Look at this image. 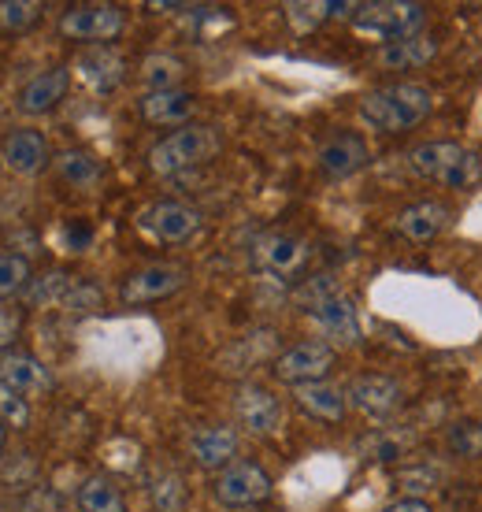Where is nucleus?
I'll use <instances>...</instances> for the list:
<instances>
[{
    "label": "nucleus",
    "mask_w": 482,
    "mask_h": 512,
    "mask_svg": "<svg viewBox=\"0 0 482 512\" xmlns=\"http://www.w3.org/2000/svg\"><path fill=\"white\" fill-rule=\"evenodd\" d=\"M186 449H190V457L197 468L219 475L223 468L234 464V457H238V431L227 427V423H204V427L190 431Z\"/></svg>",
    "instance_id": "nucleus-13"
},
{
    "label": "nucleus",
    "mask_w": 482,
    "mask_h": 512,
    "mask_svg": "<svg viewBox=\"0 0 482 512\" xmlns=\"http://www.w3.org/2000/svg\"><path fill=\"white\" fill-rule=\"evenodd\" d=\"M312 256V245L297 234H264L260 242L253 245V264L267 275H297V271L308 264Z\"/></svg>",
    "instance_id": "nucleus-14"
},
{
    "label": "nucleus",
    "mask_w": 482,
    "mask_h": 512,
    "mask_svg": "<svg viewBox=\"0 0 482 512\" xmlns=\"http://www.w3.org/2000/svg\"><path fill=\"white\" fill-rule=\"evenodd\" d=\"M308 316L316 320V327L330 338V346H356L360 342V316H356L353 297H345L342 290H334L327 282H312L305 286Z\"/></svg>",
    "instance_id": "nucleus-5"
},
{
    "label": "nucleus",
    "mask_w": 482,
    "mask_h": 512,
    "mask_svg": "<svg viewBox=\"0 0 482 512\" xmlns=\"http://www.w3.org/2000/svg\"><path fill=\"white\" fill-rule=\"evenodd\" d=\"M345 394H349V405L360 409L364 416L371 420H386V416H394L401 409V401H405V386L390 379V375H356L353 383L345 386Z\"/></svg>",
    "instance_id": "nucleus-10"
},
{
    "label": "nucleus",
    "mask_w": 482,
    "mask_h": 512,
    "mask_svg": "<svg viewBox=\"0 0 482 512\" xmlns=\"http://www.w3.org/2000/svg\"><path fill=\"white\" fill-rule=\"evenodd\" d=\"M141 231L156 238L164 245H178V242H190L193 234L201 231V212L182 201H156L138 216Z\"/></svg>",
    "instance_id": "nucleus-9"
},
{
    "label": "nucleus",
    "mask_w": 482,
    "mask_h": 512,
    "mask_svg": "<svg viewBox=\"0 0 482 512\" xmlns=\"http://www.w3.org/2000/svg\"><path fill=\"white\" fill-rule=\"evenodd\" d=\"M4 446H8V431H4V423H0V457H4Z\"/></svg>",
    "instance_id": "nucleus-36"
},
{
    "label": "nucleus",
    "mask_w": 482,
    "mask_h": 512,
    "mask_svg": "<svg viewBox=\"0 0 482 512\" xmlns=\"http://www.w3.org/2000/svg\"><path fill=\"white\" fill-rule=\"evenodd\" d=\"M434 112V90L423 82H394L360 101V119L379 134H405Z\"/></svg>",
    "instance_id": "nucleus-1"
},
{
    "label": "nucleus",
    "mask_w": 482,
    "mask_h": 512,
    "mask_svg": "<svg viewBox=\"0 0 482 512\" xmlns=\"http://www.w3.org/2000/svg\"><path fill=\"white\" fill-rule=\"evenodd\" d=\"M75 498L82 512H130L123 490L115 487L108 475H89V479H82Z\"/></svg>",
    "instance_id": "nucleus-24"
},
{
    "label": "nucleus",
    "mask_w": 482,
    "mask_h": 512,
    "mask_svg": "<svg viewBox=\"0 0 482 512\" xmlns=\"http://www.w3.org/2000/svg\"><path fill=\"white\" fill-rule=\"evenodd\" d=\"M0 423H12V427H26L30 423V405L23 394H15L0 383Z\"/></svg>",
    "instance_id": "nucleus-32"
},
{
    "label": "nucleus",
    "mask_w": 482,
    "mask_h": 512,
    "mask_svg": "<svg viewBox=\"0 0 482 512\" xmlns=\"http://www.w3.org/2000/svg\"><path fill=\"white\" fill-rule=\"evenodd\" d=\"M368 160V141L360 138V134H330L316 153V164L327 179H349L356 171H364Z\"/></svg>",
    "instance_id": "nucleus-15"
},
{
    "label": "nucleus",
    "mask_w": 482,
    "mask_h": 512,
    "mask_svg": "<svg viewBox=\"0 0 482 512\" xmlns=\"http://www.w3.org/2000/svg\"><path fill=\"white\" fill-rule=\"evenodd\" d=\"M445 446L457 457H468V461H479L482 457V420H460L449 427L445 435Z\"/></svg>",
    "instance_id": "nucleus-27"
},
{
    "label": "nucleus",
    "mask_w": 482,
    "mask_h": 512,
    "mask_svg": "<svg viewBox=\"0 0 482 512\" xmlns=\"http://www.w3.org/2000/svg\"><path fill=\"white\" fill-rule=\"evenodd\" d=\"M123 8L119 4H75L60 15V34L71 41L108 45L123 34Z\"/></svg>",
    "instance_id": "nucleus-8"
},
{
    "label": "nucleus",
    "mask_w": 482,
    "mask_h": 512,
    "mask_svg": "<svg viewBox=\"0 0 482 512\" xmlns=\"http://www.w3.org/2000/svg\"><path fill=\"white\" fill-rule=\"evenodd\" d=\"M212 498L227 509H256L271 498V475L253 461H234L212 479Z\"/></svg>",
    "instance_id": "nucleus-6"
},
{
    "label": "nucleus",
    "mask_w": 482,
    "mask_h": 512,
    "mask_svg": "<svg viewBox=\"0 0 482 512\" xmlns=\"http://www.w3.org/2000/svg\"><path fill=\"white\" fill-rule=\"evenodd\" d=\"M178 75H182V64L171 60V56H153V60L145 64V82H149V90H175Z\"/></svg>",
    "instance_id": "nucleus-31"
},
{
    "label": "nucleus",
    "mask_w": 482,
    "mask_h": 512,
    "mask_svg": "<svg viewBox=\"0 0 482 512\" xmlns=\"http://www.w3.org/2000/svg\"><path fill=\"white\" fill-rule=\"evenodd\" d=\"M141 119L153 123V127H186L190 116L197 112V97L190 90H149L138 101Z\"/></svg>",
    "instance_id": "nucleus-17"
},
{
    "label": "nucleus",
    "mask_w": 482,
    "mask_h": 512,
    "mask_svg": "<svg viewBox=\"0 0 482 512\" xmlns=\"http://www.w3.org/2000/svg\"><path fill=\"white\" fill-rule=\"evenodd\" d=\"M56 171L75 190H93L104 179V164L93 153H86V149H67V153H60L56 156Z\"/></svg>",
    "instance_id": "nucleus-25"
},
{
    "label": "nucleus",
    "mask_w": 482,
    "mask_h": 512,
    "mask_svg": "<svg viewBox=\"0 0 482 512\" xmlns=\"http://www.w3.org/2000/svg\"><path fill=\"white\" fill-rule=\"evenodd\" d=\"M449 223H453V208L445 201H416V205H408L397 216V231L412 238V242H431Z\"/></svg>",
    "instance_id": "nucleus-21"
},
{
    "label": "nucleus",
    "mask_w": 482,
    "mask_h": 512,
    "mask_svg": "<svg viewBox=\"0 0 482 512\" xmlns=\"http://www.w3.org/2000/svg\"><path fill=\"white\" fill-rule=\"evenodd\" d=\"M41 19L38 0H0V30H26Z\"/></svg>",
    "instance_id": "nucleus-29"
},
{
    "label": "nucleus",
    "mask_w": 482,
    "mask_h": 512,
    "mask_svg": "<svg viewBox=\"0 0 482 512\" xmlns=\"http://www.w3.org/2000/svg\"><path fill=\"white\" fill-rule=\"evenodd\" d=\"M293 401H297V409L312 416L319 423H342L345 412H349V394H345L342 386L334 383H308V386H293Z\"/></svg>",
    "instance_id": "nucleus-19"
},
{
    "label": "nucleus",
    "mask_w": 482,
    "mask_h": 512,
    "mask_svg": "<svg viewBox=\"0 0 482 512\" xmlns=\"http://www.w3.org/2000/svg\"><path fill=\"white\" fill-rule=\"evenodd\" d=\"M19 327H23V312H19V308L0 305V353L19 338Z\"/></svg>",
    "instance_id": "nucleus-33"
},
{
    "label": "nucleus",
    "mask_w": 482,
    "mask_h": 512,
    "mask_svg": "<svg viewBox=\"0 0 482 512\" xmlns=\"http://www.w3.org/2000/svg\"><path fill=\"white\" fill-rule=\"evenodd\" d=\"M330 368H334V346L323 342V338H305V342L290 346L286 353H279L275 364H271L275 379L286 386L323 383Z\"/></svg>",
    "instance_id": "nucleus-7"
},
{
    "label": "nucleus",
    "mask_w": 482,
    "mask_h": 512,
    "mask_svg": "<svg viewBox=\"0 0 482 512\" xmlns=\"http://www.w3.org/2000/svg\"><path fill=\"white\" fill-rule=\"evenodd\" d=\"M438 56V41L431 38V34H412V38H401L394 41V45H382L379 52H375V60H379V67H386V71H416V67H427Z\"/></svg>",
    "instance_id": "nucleus-22"
},
{
    "label": "nucleus",
    "mask_w": 482,
    "mask_h": 512,
    "mask_svg": "<svg viewBox=\"0 0 482 512\" xmlns=\"http://www.w3.org/2000/svg\"><path fill=\"white\" fill-rule=\"evenodd\" d=\"M75 67L93 90H112V86L123 82V60H119V52L108 49V45H93L89 52H82Z\"/></svg>",
    "instance_id": "nucleus-23"
},
{
    "label": "nucleus",
    "mask_w": 482,
    "mask_h": 512,
    "mask_svg": "<svg viewBox=\"0 0 482 512\" xmlns=\"http://www.w3.org/2000/svg\"><path fill=\"white\" fill-rule=\"evenodd\" d=\"M223 149V134L208 123H186V127L171 130L149 149V167H153L160 179H171V175H182L190 167L208 164L212 156H219Z\"/></svg>",
    "instance_id": "nucleus-2"
},
{
    "label": "nucleus",
    "mask_w": 482,
    "mask_h": 512,
    "mask_svg": "<svg viewBox=\"0 0 482 512\" xmlns=\"http://www.w3.org/2000/svg\"><path fill=\"white\" fill-rule=\"evenodd\" d=\"M360 4H334V0H319V4H286V19L293 23V30H316L319 23H327L334 15H349L353 19Z\"/></svg>",
    "instance_id": "nucleus-26"
},
{
    "label": "nucleus",
    "mask_w": 482,
    "mask_h": 512,
    "mask_svg": "<svg viewBox=\"0 0 482 512\" xmlns=\"http://www.w3.org/2000/svg\"><path fill=\"white\" fill-rule=\"evenodd\" d=\"M241 512H264V509H241Z\"/></svg>",
    "instance_id": "nucleus-37"
},
{
    "label": "nucleus",
    "mask_w": 482,
    "mask_h": 512,
    "mask_svg": "<svg viewBox=\"0 0 482 512\" xmlns=\"http://www.w3.org/2000/svg\"><path fill=\"white\" fill-rule=\"evenodd\" d=\"M30 282V260L23 253H0V297L26 290Z\"/></svg>",
    "instance_id": "nucleus-28"
},
{
    "label": "nucleus",
    "mask_w": 482,
    "mask_h": 512,
    "mask_svg": "<svg viewBox=\"0 0 482 512\" xmlns=\"http://www.w3.org/2000/svg\"><path fill=\"white\" fill-rule=\"evenodd\" d=\"M234 412H238V423L249 431V435H275L282 427V397H275L267 386L260 383H245L238 386L234 394Z\"/></svg>",
    "instance_id": "nucleus-11"
},
{
    "label": "nucleus",
    "mask_w": 482,
    "mask_h": 512,
    "mask_svg": "<svg viewBox=\"0 0 482 512\" xmlns=\"http://www.w3.org/2000/svg\"><path fill=\"white\" fill-rule=\"evenodd\" d=\"M153 501L160 512H182L186 505V487H182V479L175 472H164L153 479Z\"/></svg>",
    "instance_id": "nucleus-30"
},
{
    "label": "nucleus",
    "mask_w": 482,
    "mask_h": 512,
    "mask_svg": "<svg viewBox=\"0 0 482 512\" xmlns=\"http://www.w3.org/2000/svg\"><path fill=\"white\" fill-rule=\"evenodd\" d=\"M408 167L419 179L449 186V190H468L482 175V160L475 149H464L457 141H423L408 153Z\"/></svg>",
    "instance_id": "nucleus-3"
},
{
    "label": "nucleus",
    "mask_w": 482,
    "mask_h": 512,
    "mask_svg": "<svg viewBox=\"0 0 482 512\" xmlns=\"http://www.w3.org/2000/svg\"><path fill=\"white\" fill-rule=\"evenodd\" d=\"M49 141L41 130H12L0 145V164H8L15 175H38L49 167Z\"/></svg>",
    "instance_id": "nucleus-18"
},
{
    "label": "nucleus",
    "mask_w": 482,
    "mask_h": 512,
    "mask_svg": "<svg viewBox=\"0 0 482 512\" xmlns=\"http://www.w3.org/2000/svg\"><path fill=\"white\" fill-rule=\"evenodd\" d=\"M89 238H93V231H89V227H82V223H71V227H67V245H71V249H82V245H89Z\"/></svg>",
    "instance_id": "nucleus-35"
},
{
    "label": "nucleus",
    "mask_w": 482,
    "mask_h": 512,
    "mask_svg": "<svg viewBox=\"0 0 482 512\" xmlns=\"http://www.w3.org/2000/svg\"><path fill=\"white\" fill-rule=\"evenodd\" d=\"M382 512H434V509L423 498H397V501H390Z\"/></svg>",
    "instance_id": "nucleus-34"
},
{
    "label": "nucleus",
    "mask_w": 482,
    "mask_h": 512,
    "mask_svg": "<svg viewBox=\"0 0 482 512\" xmlns=\"http://www.w3.org/2000/svg\"><path fill=\"white\" fill-rule=\"evenodd\" d=\"M0 383L23 397H38L52 390V372L38 357L12 353V357H0Z\"/></svg>",
    "instance_id": "nucleus-20"
},
{
    "label": "nucleus",
    "mask_w": 482,
    "mask_h": 512,
    "mask_svg": "<svg viewBox=\"0 0 482 512\" xmlns=\"http://www.w3.org/2000/svg\"><path fill=\"white\" fill-rule=\"evenodd\" d=\"M182 286H186V268H178V264H149V268H138L134 275H127L119 297L127 305H153V301L178 294Z\"/></svg>",
    "instance_id": "nucleus-12"
},
{
    "label": "nucleus",
    "mask_w": 482,
    "mask_h": 512,
    "mask_svg": "<svg viewBox=\"0 0 482 512\" xmlns=\"http://www.w3.org/2000/svg\"><path fill=\"white\" fill-rule=\"evenodd\" d=\"M427 23V8L416 0H382V4H360L353 15V26L360 34L382 41V45H394L401 38L419 34Z\"/></svg>",
    "instance_id": "nucleus-4"
},
{
    "label": "nucleus",
    "mask_w": 482,
    "mask_h": 512,
    "mask_svg": "<svg viewBox=\"0 0 482 512\" xmlns=\"http://www.w3.org/2000/svg\"><path fill=\"white\" fill-rule=\"evenodd\" d=\"M67 90H71V67H49V71H41V75L26 82L19 97H15V104L26 116H45V112H52L56 104L64 101Z\"/></svg>",
    "instance_id": "nucleus-16"
}]
</instances>
